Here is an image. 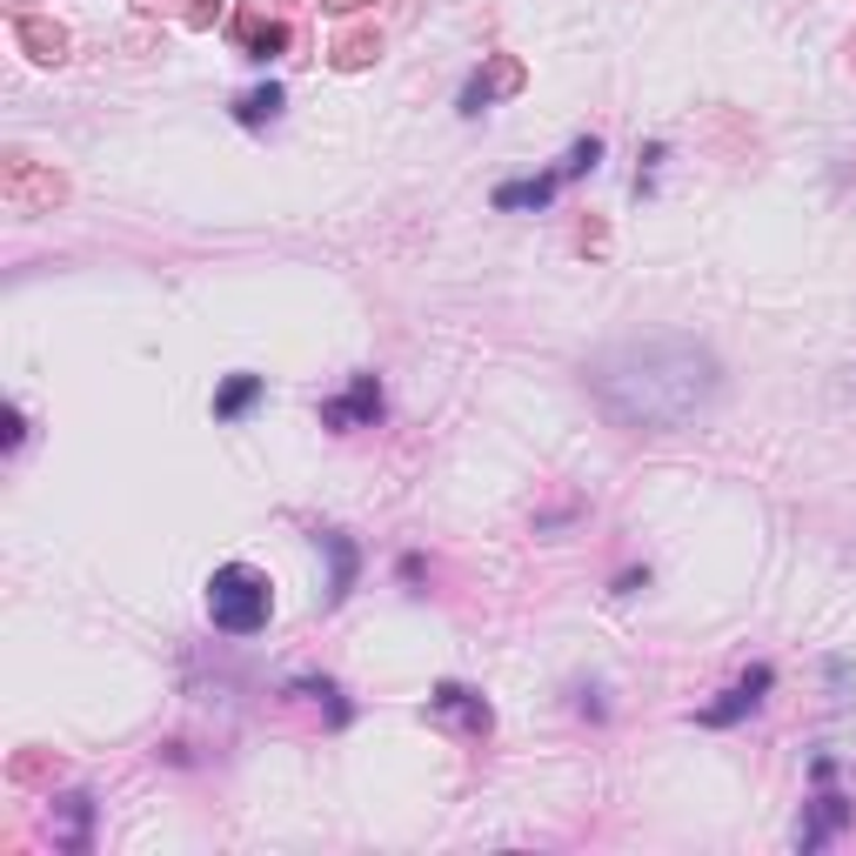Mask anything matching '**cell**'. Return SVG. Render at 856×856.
I'll use <instances>...</instances> for the list:
<instances>
[{
	"label": "cell",
	"mask_w": 856,
	"mask_h": 856,
	"mask_svg": "<svg viewBox=\"0 0 856 856\" xmlns=\"http://www.w3.org/2000/svg\"><path fill=\"white\" fill-rule=\"evenodd\" d=\"M375 415H382V388H375V375H362L341 402H321V421H328V428H369Z\"/></svg>",
	"instance_id": "obj_3"
},
{
	"label": "cell",
	"mask_w": 856,
	"mask_h": 856,
	"mask_svg": "<svg viewBox=\"0 0 856 856\" xmlns=\"http://www.w3.org/2000/svg\"><path fill=\"white\" fill-rule=\"evenodd\" d=\"M254 395H262V375H234V382L215 395V421H234V415H248V408H254Z\"/></svg>",
	"instance_id": "obj_6"
},
{
	"label": "cell",
	"mask_w": 856,
	"mask_h": 856,
	"mask_svg": "<svg viewBox=\"0 0 856 856\" xmlns=\"http://www.w3.org/2000/svg\"><path fill=\"white\" fill-rule=\"evenodd\" d=\"M321 549L334 556V582H328V595H349V582H355V549H349V536H321Z\"/></svg>",
	"instance_id": "obj_7"
},
{
	"label": "cell",
	"mask_w": 856,
	"mask_h": 856,
	"mask_svg": "<svg viewBox=\"0 0 856 856\" xmlns=\"http://www.w3.org/2000/svg\"><path fill=\"white\" fill-rule=\"evenodd\" d=\"M275 108H282V88H262V95L241 101V121H248V128H254V121H275Z\"/></svg>",
	"instance_id": "obj_10"
},
{
	"label": "cell",
	"mask_w": 856,
	"mask_h": 856,
	"mask_svg": "<svg viewBox=\"0 0 856 856\" xmlns=\"http://www.w3.org/2000/svg\"><path fill=\"white\" fill-rule=\"evenodd\" d=\"M268 575L262 569H248V562H221L215 575H208V616H215V629H228V636H254L268 623Z\"/></svg>",
	"instance_id": "obj_2"
},
{
	"label": "cell",
	"mask_w": 856,
	"mask_h": 856,
	"mask_svg": "<svg viewBox=\"0 0 856 856\" xmlns=\"http://www.w3.org/2000/svg\"><path fill=\"white\" fill-rule=\"evenodd\" d=\"M836 823H843V797H823V803H816V816L803 823V836H797V843H803V849H816V843H823Z\"/></svg>",
	"instance_id": "obj_9"
},
{
	"label": "cell",
	"mask_w": 856,
	"mask_h": 856,
	"mask_svg": "<svg viewBox=\"0 0 856 856\" xmlns=\"http://www.w3.org/2000/svg\"><path fill=\"white\" fill-rule=\"evenodd\" d=\"M716 388H723V369L690 334H643L589 362L595 408L616 428H636V436H669V428L703 421Z\"/></svg>",
	"instance_id": "obj_1"
},
{
	"label": "cell",
	"mask_w": 856,
	"mask_h": 856,
	"mask_svg": "<svg viewBox=\"0 0 856 856\" xmlns=\"http://www.w3.org/2000/svg\"><path fill=\"white\" fill-rule=\"evenodd\" d=\"M769 682H777V676H769V662H756V669H749V676L736 682V690H729L723 703H710V710H703V723H710V729H723V723H736L743 710H756V703H762V690H769Z\"/></svg>",
	"instance_id": "obj_4"
},
{
	"label": "cell",
	"mask_w": 856,
	"mask_h": 856,
	"mask_svg": "<svg viewBox=\"0 0 856 856\" xmlns=\"http://www.w3.org/2000/svg\"><path fill=\"white\" fill-rule=\"evenodd\" d=\"M562 182H569L562 167H556V175H536V182H508V188H495V208H549Z\"/></svg>",
	"instance_id": "obj_5"
},
{
	"label": "cell",
	"mask_w": 856,
	"mask_h": 856,
	"mask_svg": "<svg viewBox=\"0 0 856 856\" xmlns=\"http://www.w3.org/2000/svg\"><path fill=\"white\" fill-rule=\"evenodd\" d=\"M436 710H442V716H469L475 729H489V710L469 703V690H456V682H442V690H436Z\"/></svg>",
	"instance_id": "obj_8"
}]
</instances>
